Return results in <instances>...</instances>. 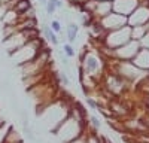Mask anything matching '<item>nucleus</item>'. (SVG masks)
<instances>
[{
	"label": "nucleus",
	"mask_w": 149,
	"mask_h": 143,
	"mask_svg": "<svg viewBox=\"0 0 149 143\" xmlns=\"http://www.w3.org/2000/svg\"><path fill=\"white\" fill-rule=\"evenodd\" d=\"M86 67H88L90 72L95 70V69H97V61H95L94 58H88V60H86Z\"/></svg>",
	"instance_id": "5"
},
{
	"label": "nucleus",
	"mask_w": 149,
	"mask_h": 143,
	"mask_svg": "<svg viewBox=\"0 0 149 143\" xmlns=\"http://www.w3.org/2000/svg\"><path fill=\"white\" fill-rule=\"evenodd\" d=\"M86 103H88V104L93 107V109H95V107H97V106H95V103H94V100H91V99H88V100H86Z\"/></svg>",
	"instance_id": "8"
},
{
	"label": "nucleus",
	"mask_w": 149,
	"mask_h": 143,
	"mask_svg": "<svg viewBox=\"0 0 149 143\" xmlns=\"http://www.w3.org/2000/svg\"><path fill=\"white\" fill-rule=\"evenodd\" d=\"M45 34H46V37L51 40L54 45H57L58 43V39H57V36H55V33L51 30V27H45Z\"/></svg>",
	"instance_id": "4"
},
{
	"label": "nucleus",
	"mask_w": 149,
	"mask_h": 143,
	"mask_svg": "<svg viewBox=\"0 0 149 143\" xmlns=\"http://www.w3.org/2000/svg\"><path fill=\"white\" fill-rule=\"evenodd\" d=\"M78 24H69L67 26V39H69V42L72 43V42H74L76 40V34H78Z\"/></svg>",
	"instance_id": "2"
},
{
	"label": "nucleus",
	"mask_w": 149,
	"mask_h": 143,
	"mask_svg": "<svg viewBox=\"0 0 149 143\" xmlns=\"http://www.w3.org/2000/svg\"><path fill=\"white\" fill-rule=\"evenodd\" d=\"M61 79H63V82H64V83H69V78H67V76L61 75Z\"/></svg>",
	"instance_id": "10"
},
{
	"label": "nucleus",
	"mask_w": 149,
	"mask_h": 143,
	"mask_svg": "<svg viewBox=\"0 0 149 143\" xmlns=\"http://www.w3.org/2000/svg\"><path fill=\"white\" fill-rule=\"evenodd\" d=\"M64 52L67 54V57H73L74 51L72 49V45H64Z\"/></svg>",
	"instance_id": "7"
},
{
	"label": "nucleus",
	"mask_w": 149,
	"mask_h": 143,
	"mask_svg": "<svg viewBox=\"0 0 149 143\" xmlns=\"http://www.w3.org/2000/svg\"><path fill=\"white\" fill-rule=\"evenodd\" d=\"M61 6H63V2H61V0H48V2H46L48 15H52L55 8H61Z\"/></svg>",
	"instance_id": "3"
},
{
	"label": "nucleus",
	"mask_w": 149,
	"mask_h": 143,
	"mask_svg": "<svg viewBox=\"0 0 149 143\" xmlns=\"http://www.w3.org/2000/svg\"><path fill=\"white\" fill-rule=\"evenodd\" d=\"M91 122L94 124V127H98V125H100V122H98V121H97L95 118H91Z\"/></svg>",
	"instance_id": "9"
},
{
	"label": "nucleus",
	"mask_w": 149,
	"mask_h": 143,
	"mask_svg": "<svg viewBox=\"0 0 149 143\" xmlns=\"http://www.w3.org/2000/svg\"><path fill=\"white\" fill-rule=\"evenodd\" d=\"M51 30H52L54 33H60V31H61L60 21H52V22H51Z\"/></svg>",
	"instance_id": "6"
},
{
	"label": "nucleus",
	"mask_w": 149,
	"mask_h": 143,
	"mask_svg": "<svg viewBox=\"0 0 149 143\" xmlns=\"http://www.w3.org/2000/svg\"><path fill=\"white\" fill-rule=\"evenodd\" d=\"M30 8H31V5H30L29 0H17V5H15L14 10L18 15H21V14H24V12H27Z\"/></svg>",
	"instance_id": "1"
}]
</instances>
